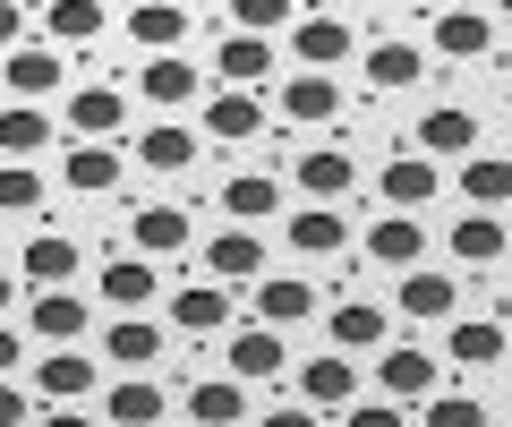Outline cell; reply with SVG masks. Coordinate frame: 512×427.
<instances>
[{"label": "cell", "instance_id": "obj_1", "mask_svg": "<svg viewBox=\"0 0 512 427\" xmlns=\"http://www.w3.org/2000/svg\"><path fill=\"white\" fill-rule=\"evenodd\" d=\"M359 257H367V265H393V274H402V265H419V257H427L419 214H410V205H384L376 223L359 231Z\"/></svg>", "mask_w": 512, "mask_h": 427}, {"label": "cell", "instance_id": "obj_2", "mask_svg": "<svg viewBox=\"0 0 512 427\" xmlns=\"http://www.w3.org/2000/svg\"><path fill=\"white\" fill-rule=\"evenodd\" d=\"M393 308H402L410 325H453L461 282L444 274V265H402V291H393Z\"/></svg>", "mask_w": 512, "mask_h": 427}, {"label": "cell", "instance_id": "obj_3", "mask_svg": "<svg viewBox=\"0 0 512 427\" xmlns=\"http://www.w3.org/2000/svg\"><path fill=\"white\" fill-rule=\"evenodd\" d=\"M60 77H69V60H60L52 43H9V60H0V86L18 94V103H43V94H60Z\"/></svg>", "mask_w": 512, "mask_h": 427}, {"label": "cell", "instance_id": "obj_4", "mask_svg": "<svg viewBox=\"0 0 512 427\" xmlns=\"http://www.w3.org/2000/svg\"><path fill=\"white\" fill-rule=\"evenodd\" d=\"M504 248H512L504 205H470V214L453 223V265H461V274H478V265H504Z\"/></svg>", "mask_w": 512, "mask_h": 427}, {"label": "cell", "instance_id": "obj_5", "mask_svg": "<svg viewBox=\"0 0 512 427\" xmlns=\"http://www.w3.org/2000/svg\"><path fill=\"white\" fill-rule=\"evenodd\" d=\"M342 248H350V223H342V205H333V197H316V205H299V214H291V257L333 265Z\"/></svg>", "mask_w": 512, "mask_h": 427}, {"label": "cell", "instance_id": "obj_6", "mask_svg": "<svg viewBox=\"0 0 512 427\" xmlns=\"http://www.w3.org/2000/svg\"><path fill=\"white\" fill-rule=\"evenodd\" d=\"M171 325H180L188 342H197V334H222V325H231V282H222V274L180 282V291H171Z\"/></svg>", "mask_w": 512, "mask_h": 427}, {"label": "cell", "instance_id": "obj_7", "mask_svg": "<svg viewBox=\"0 0 512 427\" xmlns=\"http://www.w3.org/2000/svg\"><path fill=\"white\" fill-rule=\"evenodd\" d=\"M282 368H291L282 325H265V316H256V325H239V334H231V376H239V385H274Z\"/></svg>", "mask_w": 512, "mask_h": 427}, {"label": "cell", "instance_id": "obj_8", "mask_svg": "<svg viewBox=\"0 0 512 427\" xmlns=\"http://www.w3.org/2000/svg\"><path fill=\"white\" fill-rule=\"evenodd\" d=\"M282 120H291V129H333V120H342V86H333V69H299L291 86H282Z\"/></svg>", "mask_w": 512, "mask_h": 427}, {"label": "cell", "instance_id": "obj_9", "mask_svg": "<svg viewBox=\"0 0 512 427\" xmlns=\"http://www.w3.org/2000/svg\"><path fill=\"white\" fill-rule=\"evenodd\" d=\"M205 137H222V146L265 137V94H256V86H222L214 103H205Z\"/></svg>", "mask_w": 512, "mask_h": 427}, {"label": "cell", "instance_id": "obj_10", "mask_svg": "<svg viewBox=\"0 0 512 427\" xmlns=\"http://www.w3.org/2000/svg\"><path fill=\"white\" fill-rule=\"evenodd\" d=\"M197 60H180V52H154L146 69H137V94H146L154 112H188V103H197Z\"/></svg>", "mask_w": 512, "mask_h": 427}, {"label": "cell", "instance_id": "obj_11", "mask_svg": "<svg viewBox=\"0 0 512 427\" xmlns=\"http://www.w3.org/2000/svg\"><path fill=\"white\" fill-rule=\"evenodd\" d=\"M359 77H367V94H410L427 77V52H419V43H402V35H384L376 52L359 60Z\"/></svg>", "mask_w": 512, "mask_h": 427}, {"label": "cell", "instance_id": "obj_12", "mask_svg": "<svg viewBox=\"0 0 512 427\" xmlns=\"http://www.w3.org/2000/svg\"><path fill=\"white\" fill-rule=\"evenodd\" d=\"M35 393H43V402H86V393H94V359L77 351V342H43Z\"/></svg>", "mask_w": 512, "mask_h": 427}, {"label": "cell", "instance_id": "obj_13", "mask_svg": "<svg viewBox=\"0 0 512 427\" xmlns=\"http://www.w3.org/2000/svg\"><path fill=\"white\" fill-rule=\"evenodd\" d=\"M103 351H111V368H154V359H163V325H154L146 308H111Z\"/></svg>", "mask_w": 512, "mask_h": 427}, {"label": "cell", "instance_id": "obj_14", "mask_svg": "<svg viewBox=\"0 0 512 427\" xmlns=\"http://www.w3.org/2000/svg\"><path fill=\"white\" fill-rule=\"evenodd\" d=\"M410 137H419V154H436V163H461V154L478 146V112H470V103H436Z\"/></svg>", "mask_w": 512, "mask_h": 427}, {"label": "cell", "instance_id": "obj_15", "mask_svg": "<svg viewBox=\"0 0 512 427\" xmlns=\"http://www.w3.org/2000/svg\"><path fill=\"white\" fill-rule=\"evenodd\" d=\"M436 60H487L495 52V18H478L470 0H461V9H436Z\"/></svg>", "mask_w": 512, "mask_h": 427}, {"label": "cell", "instance_id": "obj_16", "mask_svg": "<svg viewBox=\"0 0 512 427\" xmlns=\"http://www.w3.org/2000/svg\"><path fill=\"white\" fill-rule=\"evenodd\" d=\"M214 69H222V86H256V94H265V77H274L282 60H274V43H265V35L231 26V35H222V52H214Z\"/></svg>", "mask_w": 512, "mask_h": 427}, {"label": "cell", "instance_id": "obj_17", "mask_svg": "<svg viewBox=\"0 0 512 427\" xmlns=\"http://www.w3.org/2000/svg\"><path fill=\"white\" fill-rule=\"evenodd\" d=\"M60 180H69L77 197H111V188H120V154H111V137H77V146L60 154Z\"/></svg>", "mask_w": 512, "mask_h": 427}, {"label": "cell", "instance_id": "obj_18", "mask_svg": "<svg viewBox=\"0 0 512 427\" xmlns=\"http://www.w3.org/2000/svg\"><path fill=\"white\" fill-rule=\"evenodd\" d=\"M205 274H222V282H256V274H265V240H256V223L214 231V240H205Z\"/></svg>", "mask_w": 512, "mask_h": 427}, {"label": "cell", "instance_id": "obj_19", "mask_svg": "<svg viewBox=\"0 0 512 427\" xmlns=\"http://www.w3.org/2000/svg\"><path fill=\"white\" fill-rule=\"evenodd\" d=\"M128 43L137 52H180L188 43V0H137L128 9Z\"/></svg>", "mask_w": 512, "mask_h": 427}, {"label": "cell", "instance_id": "obj_20", "mask_svg": "<svg viewBox=\"0 0 512 427\" xmlns=\"http://www.w3.org/2000/svg\"><path fill=\"white\" fill-rule=\"evenodd\" d=\"M376 188H384V205H410L419 214L427 197H444V171H436V154H393Z\"/></svg>", "mask_w": 512, "mask_h": 427}, {"label": "cell", "instance_id": "obj_21", "mask_svg": "<svg viewBox=\"0 0 512 427\" xmlns=\"http://www.w3.org/2000/svg\"><path fill=\"white\" fill-rule=\"evenodd\" d=\"M60 120H69L77 137H120L128 129V103H120V86H77L69 103H60Z\"/></svg>", "mask_w": 512, "mask_h": 427}, {"label": "cell", "instance_id": "obj_22", "mask_svg": "<svg viewBox=\"0 0 512 427\" xmlns=\"http://www.w3.org/2000/svg\"><path fill=\"white\" fill-rule=\"evenodd\" d=\"M103 419H111V427H154V419H171V393L154 385V376H137V368H128L120 385H111Z\"/></svg>", "mask_w": 512, "mask_h": 427}, {"label": "cell", "instance_id": "obj_23", "mask_svg": "<svg viewBox=\"0 0 512 427\" xmlns=\"http://www.w3.org/2000/svg\"><path fill=\"white\" fill-rule=\"evenodd\" d=\"M299 393H308L316 410H342L350 393H359V368H350V351H342V342H333V351H316L308 368H299Z\"/></svg>", "mask_w": 512, "mask_h": 427}, {"label": "cell", "instance_id": "obj_24", "mask_svg": "<svg viewBox=\"0 0 512 427\" xmlns=\"http://www.w3.org/2000/svg\"><path fill=\"white\" fill-rule=\"evenodd\" d=\"M376 385L402 393V402H427V393H436V359H427L419 342H393V351L376 359Z\"/></svg>", "mask_w": 512, "mask_h": 427}, {"label": "cell", "instance_id": "obj_25", "mask_svg": "<svg viewBox=\"0 0 512 427\" xmlns=\"http://www.w3.org/2000/svg\"><path fill=\"white\" fill-rule=\"evenodd\" d=\"M256 316H265V325H308V316H316V282H299V274H256Z\"/></svg>", "mask_w": 512, "mask_h": 427}, {"label": "cell", "instance_id": "obj_26", "mask_svg": "<svg viewBox=\"0 0 512 427\" xmlns=\"http://www.w3.org/2000/svg\"><path fill=\"white\" fill-rule=\"evenodd\" d=\"M291 180H299V197H350V180H359V163H350L342 146H308L291 163Z\"/></svg>", "mask_w": 512, "mask_h": 427}, {"label": "cell", "instance_id": "obj_27", "mask_svg": "<svg viewBox=\"0 0 512 427\" xmlns=\"http://www.w3.org/2000/svg\"><path fill=\"white\" fill-rule=\"evenodd\" d=\"M43 146H52V112L9 94V112H0V154H9V163H35Z\"/></svg>", "mask_w": 512, "mask_h": 427}, {"label": "cell", "instance_id": "obj_28", "mask_svg": "<svg viewBox=\"0 0 512 427\" xmlns=\"http://www.w3.org/2000/svg\"><path fill=\"white\" fill-rule=\"evenodd\" d=\"M350 43H359V35H350L342 18H299L291 26V60H299V69H333V60H350Z\"/></svg>", "mask_w": 512, "mask_h": 427}, {"label": "cell", "instance_id": "obj_29", "mask_svg": "<svg viewBox=\"0 0 512 427\" xmlns=\"http://www.w3.org/2000/svg\"><path fill=\"white\" fill-rule=\"evenodd\" d=\"M26 334H43V342H77V334H86V299L60 291V282H52V291H35V308H26Z\"/></svg>", "mask_w": 512, "mask_h": 427}, {"label": "cell", "instance_id": "obj_30", "mask_svg": "<svg viewBox=\"0 0 512 427\" xmlns=\"http://www.w3.org/2000/svg\"><path fill=\"white\" fill-rule=\"evenodd\" d=\"M188 419H197V427H239V419H248V385H239V376H205V385H188Z\"/></svg>", "mask_w": 512, "mask_h": 427}, {"label": "cell", "instance_id": "obj_31", "mask_svg": "<svg viewBox=\"0 0 512 427\" xmlns=\"http://www.w3.org/2000/svg\"><path fill=\"white\" fill-rule=\"evenodd\" d=\"M18 265H26V282H35V291H52V282L77 274V240H69V231H35V240L18 248Z\"/></svg>", "mask_w": 512, "mask_h": 427}, {"label": "cell", "instance_id": "obj_32", "mask_svg": "<svg viewBox=\"0 0 512 427\" xmlns=\"http://www.w3.org/2000/svg\"><path fill=\"white\" fill-rule=\"evenodd\" d=\"M128 240H137V257H180V248H188V214H180V205H137Z\"/></svg>", "mask_w": 512, "mask_h": 427}, {"label": "cell", "instance_id": "obj_33", "mask_svg": "<svg viewBox=\"0 0 512 427\" xmlns=\"http://www.w3.org/2000/svg\"><path fill=\"white\" fill-rule=\"evenodd\" d=\"M222 214H231V223H265V214H282V180H265V171H231V180H222Z\"/></svg>", "mask_w": 512, "mask_h": 427}, {"label": "cell", "instance_id": "obj_34", "mask_svg": "<svg viewBox=\"0 0 512 427\" xmlns=\"http://www.w3.org/2000/svg\"><path fill=\"white\" fill-rule=\"evenodd\" d=\"M325 334H333V342H342V351H376V342H384V334H393V316H384V308H376V299H342V308H333V316H325Z\"/></svg>", "mask_w": 512, "mask_h": 427}, {"label": "cell", "instance_id": "obj_35", "mask_svg": "<svg viewBox=\"0 0 512 427\" xmlns=\"http://www.w3.org/2000/svg\"><path fill=\"white\" fill-rule=\"evenodd\" d=\"M461 197L470 205H512V154H461Z\"/></svg>", "mask_w": 512, "mask_h": 427}, {"label": "cell", "instance_id": "obj_36", "mask_svg": "<svg viewBox=\"0 0 512 427\" xmlns=\"http://www.w3.org/2000/svg\"><path fill=\"white\" fill-rule=\"evenodd\" d=\"M197 129H146V137H137V163H146V171H163V180H171V171H197Z\"/></svg>", "mask_w": 512, "mask_h": 427}, {"label": "cell", "instance_id": "obj_37", "mask_svg": "<svg viewBox=\"0 0 512 427\" xmlns=\"http://www.w3.org/2000/svg\"><path fill=\"white\" fill-rule=\"evenodd\" d=\"M103 35V0H43V43H94Z\"/></svg>", "mask_w": 512, "mask_h": 427}, {"label": "cell", "instance_id": "obj_38", "mask_svg": "<svg viewBox=\"0 0 512 427\" xmlns=\"http://www.w3.org/2000/svg\"><path fill=\"white\" fill-rule=\"evenodd\" d=\"M444 351H453V368H495V359H504V325H495V316H470V325L444 334Z\"/></svg>", "mask_w": 512, "mask_h": 427}, {"label": "cell", "instance_id": "obj_39", "mask_svg": "<svg viewBox=\"0 0 512 427\" xmlns=\"http://www.w3.org/2000/svg\"><path fill=\"white\" fill-rule=\"evenodd\" d=\"M103 299L111 308H146L154 299V257H111L103 265Z\"/></svg>", "mask_w": 512, "mask_h": 427}, {"label": "cell", "instance_id": "obj_40", "mask_svg": "<svg viewBox=\"0 0 512 427\" xmlns=\"http://www.w3.org/2000/svg\"><path fill=\"white\" fill-rule=\"evenodd\" d=\"M43 197H52V188H43L35 163H0V214H35Z\"/></svg>", "mask_w": 512, "mask_h": 427}, {"label": "cell", "instance_id": "obj_41", "mask_svg": "<svg viewBox=\"0 0 512 427\" xmlns=\"http://www.w3.org/2000/svg\"><path fill=\"white\" fill-rule=\"evenodd\" d=\"M419 419L427 427H487V402H470V393H427Z\"/></svg>", "mask_w": 512, "mask_h": 427}, {"label": "cell", "instance_id": "obj_42", "mask_svg": "<svg viewBox=\"0 0 512 427\" xmlns=\"http://www.w3.org/2000/svg\"><path fill=\"white\" fill-rule=\"evenodd\" d=\"M231 26H248V35H274V26H291V0H231Z\"/></svg>", "mask_w": 512, "mask_h": 427}, {"label": "cell", "instance_id": "obj_43", "mask_svg": "<svg viewBox=\"0 0 512 427\" xmlns=\"http://www.w3.org/2000/svg\"><path fill=\"white\" fill-rule=\"evenodd\" d=\"M350 427H402V393H384V402H342Z\"/></svg>", "mask_w": 512, "mask_h": 427}, {"label": "cell", "instance_id": "obj_44", "mask_svg": "<svg viewBox=\"0 0 512 427\" xmlns=\"http://www.w3.org/2000/svg\"><path fill=\"white\" fill-rule=\"evenodd\" d=\"M35 410H43V402H26V393L9 385V376H0V427H18V419H35Z\"/></svg>", "mask_w": 512, "mask_h": 427}, {"label": "cell", "instance_id": "obj_45", "mask_svg": "<svg viewBox=\"0 0 512 427\" xmlns=\"http://www.w3.org/2000/svg\"><path fill=\"white\" fill-rule=\"evenodd\" d=\"M18 35H26V0H0V52H9Z\"/></svg>", "mask_w": 512, "mask_h": 427}, {"label": "cell", "instance_id": "obj_46", "mask_svg": "<svg viewBox=\"0 0 512 427\" xmlns=\"http://www.w3.org/2000/svg\"><path fill=\"white\" fill-rule=\"evenodd\" d=\"M9 368H18V334H0V376H9Z\"/></svg>", "mask_w": 512, "mask_h": 427}, {"label": "cell", "instance_id": "obj_47", "mask_svg": "<svg viewBox=\"0 0 512 427\" xmlns=\"http://www.w3.org/2000/svg\"><path fill=\"white\" fill-rule=\"evenodd\" d=\"M9 299H18V282H9V274H0V308H9Z\"/></svg>", "mask_w": 512, "mask_h": 427}, {"label": "cell", "instance_id": "obj_48", "mask_svg": "<svg viewBox=\"0 0 512 427\" xmlns=\"http://www.w3.org/2000/svg\"><path fill=\"white\" fill-rule=\"evenodd\" d=\"M427 9H461V0H427Z\"/></svg>", "mask_w": 512, "mask_h": 427}, {"label": "cell", "instance_id": "obj_49", "mask_svg": "<svg viewBox=\"0 0 512 427\" xmlns=\"http://www.w3.org/2000/svg\"><path fill=\"white\" fill-rule=\"evenodd\" d=\"M495 9H504V26H512V0H495Z\"/></svg>", "mask_w": 512, "mask_h": 427}, {"label": "cell", "instance_id": "obj_50", "mask_svg": "<svg viewBox=\"0 0 512 427\" xmlns=\"http://www.w3.org/2000/svg\"><path fill=\"white\" fill-rule=\"evenodd\" d=\"M504 385H512V368H504Z\"/></svg>", "mask_w": 512, "mask_h": 427}, {"label": "cell", "instance_id": "obj_51", "mask_svg": "<svg viewBox=\"0 0 512 427\" xmlns=\"http://www.w3.org/2000/svg\"><path fill=\"white\" fill-rule=\"evenodd\" d=\"M188 9H197V0H188Z\"/></svg>", "mask_w": 512, "mask_h": 427}, {"label": "cell", "instance_id": "obj_52", "mask_svg": "<svg viewBox=\"0 0 512 427\" xmlns=\"http://www.w3.org/2000/svg\"><path fill=\"white\" fill-rule=\"evenodd\" d=\"M35 9H43V0H35Z\"/></svg>", "mask_w": 512, "mask_h": 427}]
</instances>
